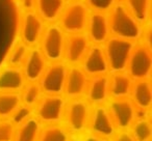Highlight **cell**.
<instances>
[{
  "mask_svg": "<svg viewBox=\"0 0 152 141\" xmlns=\"http://www.w3.org/2000/svg\"><path fill=\"white\" fill-rule=\"evenodd\" d=\"M19 25V11L15 0H0V67L15 44Z\"/></svg>",
  "mask_w": 152,
  "mask_h": 141,
  "instance_id": "cell-1",
  "label": "cell"
},
{
  "mask_svg": "<svg viewBox=\"0 0 152 141\" xmlns=\"http://www.w3.org/2000/svg\"><path fill=\"white\" fill-rule=\"evenodd\" d=\"M110 28L118 38L129 40H137L142 34L140 24L121 3L116 4L113 9Z\"/></svg>",
  "mask_w": 152,
  "mask_h": 141,
  "instance_id": "cell-2",
  "label": "cell"
},
{
  "mask_svg": "<svg viewBox=\"0 0 152 141\" xmlns=\"http://www.w3.org/2000/svg\"><path fill=\"white\" fill-rule=\"evenodd\" d=\"M133 49V43L121 38H112L105 46V57L108 69L113 73L124 72L127 67L130 53Z\"/></svg>",
  "mask_w": 152,
  "mask_h": 141,
  "instance_id": "cell-3",
  "label": "cell"
},
{
  "mask_svg": "<svg viewBox=\"0 0 152 141\" xmlns=\"http://www.w3.org/2000/svg\"><path fill=\"white\" fill-rule=\"evenodd\" d=\"M66 128L72 134H80L87 129L90 120V106L86 100L76 98L65 109Z\"/></svg>",
  "mask_w": 152,
  "mask_h": 141,
  "instance_id": "cell-4",
  "label": "cell"
},
{
  "mask_svg": "<svg viewBox=\"0 0 152 141\" xmlns=\"http://www.w3.org/2000/svg\"><path fill=\"white\" fill-rule=\"evenodd\" d=\"M66 101L61 95H47L40 98L37 108V117L46 124H59L64 118Z\"/></svg>",
  "mask_w": 152,
  "mask_h": 141,
  "instance_id": "cell-5",
  "label": "cell"
},
{
  "mask_svg": "<svg viewBox=\"0 0 152 141\" xmlns=\"http://www.w3.org/2000/svg\"><path fill=\"white\" fill-rule=\"evenodd\" d=\"M68 69L65 63L54 62L45 67L40 78V87L47 95H61L65 88Z\"/></svg>",
  "mask_w": 152,
  "mask_h": 141,
  "instance_id": "cell-6",
  "label": "cell"
},
{
  "mask_svg": "<svg viewBox=\"0 0 152 141\" xmlns=\"http://www.w3.org/2000/svg\"><path fill=\"white\" fill-rule=\"evenodd\" d=\"M126 69H128V75L131 79H149L152 69V56L150 48L147 46L133 48Z\"/></svg>",
  "mask_w": 152,
  "mask_h": 141,
  "instance_id": "cell-7",
  "label": "cell"
},
{
  "mask_svg": "<svg viewBox=\"0 0 152 141\" xmlns=\"http://www.w3.org/2000/svg\"><path fill=\"white\" fill-rule=\"evenodd\" d=\"M108 111L110 113L116 129L128 130L135 120L134 104L128 98L114 99L110 102Z\"/></svg>",
  "mask_w": 152,
  "mask_h": 141,
  "instance_id": "cell-8",
  "label": "cell"
},
{
  "mask_svg": "<svg viewBox=\"0 0 152 141\" xmlns=\"http://www.w3.org/2000/svg\"><path fill=\"white\" fill-rule=\"evenodd\" d=\"M90 133L96 136L110 139L116 134V126L114 124L110 113L104 106H98L95 108L90 116L89 124Z\"/></svg>",
  "mask_w": 152,
  "mask_h": 141,
  "instance_id": "cell-9",
  "label": "cell"
},
{
  "mask_svg": "<svg viewBox=\"0 0 152 141\" xmlns=\"http://www.w3.org/2000/svg\"><path fill=\"white\" fill-rule=\"evenodd\" d=\"M43 55L51 61H58L63 57L65 38L61 29L52 25L46 30L42 42Z\"/></svg>",
  "mask_w": 152,
  "mask_h": 141,
  "instance_id": "cell-10",
  "label": "cell"
},
{
  "mask_svg": "<svg viewBox=\"0 0 152 141\" xmlns=\"http://www.w3.org/2000/svg\"><path fill=\"white\" fill-rule=\"evenodd\" d=\"M88 9L81 2L70 4L66 9L61 19V25L66 31L70 33H78L83 31L87 21Z\"/></svg>",
  "mask_w": 152,
  "mask_h": 141,
  "instance_id": "cell-11",
  "label": "cell"
},
{
  "mask_svg": "<svg viewBox=\"0 0 152 141\" xmlns=\"http://www.w3.org/2000/svg\"><path fill=\"white\" fill-rule=\"evenodd\" d=\"M83 63V69L86 74L91 76L104 75L108 71V64L105 53L99 46H94L88 49Z\"/></svg>",
  "mask_w": 152,
  "mask_h": 141,
  "instance_id": "cell-12",
  "label": "cell"
},
{
  "mask_svg": "<svg viewBox=\"0 0 152 141\" xmlns=\"http://www.w3.org/2000/svg\"><path fill=\"white\" fill-rule=\"evenodd\" d=\"M88 78L83 69L78 67H72L68 69L64 91L70 99H76L85 93L87 89Z\"/></svg>",
  "mask_w": 152,
  "mask_h": 141,
  "instance_id": "cell-13",
  "label": "cell"
},
{
  "mask_svg": "<svg viewBox=\"0 0 152 141\" xmlns=\"http://www.w3.org/2000/svg\"><path fill=\"white\" fill-rule=\"evenodd\" d=\"M24 77L29 82H37L40 80L46 67L44 55L39 49H32L24 60Z\"/></svg>",
  "mask_w": 152,
  "mask_h": 141,
  "instance_id": "cell-14",
  "label": "cell"
},
{
  "mask_svg": "<svg viewBox=\"0 0 152 141\" xmlns=\"http://www.w3.org/2000/svg\"><path fill=\"white\" fill-rule=\"evenodd\" d=\"M24 87V75L18 67H10L0 71V93H18Z\"/></svg>",
  "mask_w": 152,
  "mask_h": 141,
  "instance_id": "cell-15",
  "label": "cell"
},
{
  "mask_svg": "<svg viewBox=\"0 0 152 141\" xmlns=\"http://www.w3.org/2000/svg\"><path fill=\"white\" fill-rule=\"evenodd\" d=\"M88 99L94 104H102L110 95V79L104 75L94 76L87 84Z\"/></svg>",
  "mask_w": 152,
  "mask_h": 141,
  "instance_id": "cell-16",
  "label": "cell"
},
{
  "mask_svg": "<svg viewBox=\"0 0 152 141\" xmlns=\"http://www.w3.org/2000/svg\"><path fill=\"white\" fill-rule=\"evenodd\" d=\"M88 49H89V40L87 36L83 34H75L68 38L64 51L66 58L69 62L77 63L83 58Z\"/></svg>",
  "mask_w": 152,
  "mask_h": 141,
  "instance_id": "cell-17",
  "label": "cell"
},
{
  "mask_svg": "<svg viewBox=\"0 0 152 141\" xmlns=\"http://www.w3.org/2000/svg\"><path fill=\"white\" fill-rule=\"evenodd\" d=\"M43 31V23L34 13L24 15L22 21V36L26 44L34 45L40 38Z\"/></svg>",
  "mask_w": 152,
  "mask_h": 141,
  "instance_id": "cell-18",
  "label": "cell"
},
{
  "mask_svg": "<svg viewBox=\"0 0 152 141\" xmlns=\"http://www.w3.org/2000/svg\"><path fill=\"white\" fill-rule=\"evenodd\" d=\"M110 31L108 19L103 14L96 13L91 15L89 19V33L94 43H103L106 40Z\"/></svg>",
  "mask_w": 152,
  "mask_h": 141,
  "instance_id": "cell-19",
  "label": "cell"
},
{
  "mask_svg": "<svg viewBox=\"0 0 152 141\" xmlns=\"http://www.w3.org/2000/svg\"><path fill=\"white\" fill-rule=\"evenodd\" d=\"M130 95H132L133 104H135L137 108L149 109L152 103L151 83L148 79L137 80V82L132 84Z\"/></svg>",
  "mask_w": 152,
  "mask_h": 141,
  "instance_id": "cell-20",
  "label": "cell"
},
{
  "mask_svg": "<svg viewBox=\"0 0 152 141\" xmlns=\"http://www.w3.org/2000/svg\"><path fill=\"white\" fill-rule=\"evenodd\" d=\"M132 79L123 72L113 73L110 81V93L115 99L128 98L132 88Z\"/></svg>",
  "mask_w": 152,
  "mask_h": 141,
  "instance_id": "cell-21",
  "label": "cell"
},
{
  "mask_svg": "<svg viewBox=\"0 0 152 141\" xmlns=\"http://www.w3.org/2000/svg\"><path fill=\"white\" fill-rule=\"evenodd\" d=\"M42 130V122L38 117H29L16 127L13 141H37Z\"/></svg>",
  "mask_w": 152,
  "mask_h": 141,
  "instance_id": "cell-22",
  "label": "cell"
},
{
  "mask_svg": "<svg viewBox=\"0 0 152 141\" xmlns=\"http://www.w3.org/2000/svg\"><path fill=\"white\" fill-rule=\"evenodd\" d=\"M70 132L58 124H47L42 128L37 141H69Z\"/></svg>",
  "mask_w": 152,
  "mask_h": 141,
  "instance_id": "cell-23",
  "label": "cell"
},
{
  "mask_svg": "<svg viewBox=\"0 0 152 141\" xmlns=\"http://www.w3.org/2000/svg\"><path fill=\"white\" fill-rule=\"evenodd\" d=\"M21 105L19 93H0V119L9 118Z\"/></svg>",
  "mask_w": 152,
  "mask_h": 141,
  "instance_id": "cell-24",
  "label": "cell"
},
{
  "mask_svg": "<svg viewBox=\"0 0 152 141\" xmlns=\"http://www.w3.org/2000/svg\"><path fill=\"white\" fill-rule=\"evenodd\" d=\"M40 15L46 21H55L64 7V0H37Z\"/></svg>",
  "mask_w": 152,
  "mask_h": 141,
  "instance_id": "cell-25",
  "label": "cell"
},
{
  "mask_svg": "<svg viewBox=\"0 0 152 141\" xmlns=\"http://www.w3.org/2000/svg\"><path fill=\"white\" fill-rule=\"evenodd\" d=\"M130 128V133L135 141H150L152 136V126L148 118L135 119Z\"/></svg>",
  "mask_w": 152,
  "mask_h": 141,
  "instance_id": "cell-26",
  "label": "cell"
},
{
  "mask_svg": "<svg viewBox=\"0 0 152 141\" xmlns=\"http://www.w3.org/2000/svg\"><path fill=\"white\" fill-rule=\"evenodd\" d=\"M131 16L139 22H146L149 16L150 0H126Z\"/></svg>",
  "mask_w": 152,
  "mask_h": 141,
  "instance_id": "cell-27",
  "label": "cell"
},
{
  "mask_svg": "<svg viewBox=\"0 0 152 141\" xmlns=\"http://www.w3.org/2000/svg\"><path fill=\"white\" fill-rule=\"evenodd\" d=\"M41 89L40 84L37 82H29L24 87L23 93L21 95V101H23V104L26 106L32 107L39 102L41 98Z\"/></svg>",
  "mask_w": 152,
  "mask_h": 141,
  "instance_id": "cell-28",
  "label": "cell"
},
{
  "mask_svg": "<svg viewBox=\"0 0 152 141\" xmlns=\"http://www.w3.org/2000/svg\"><path fill=\"white\" fill-rule=\"evenodd\" d=\"M27 54H28V48L26 47V45L24 44L17 45L15 48L12 49L9 56H7L11 67H20L24 62Z\"/></svg>",
  "mask_w": 152,
  "mask_h": 141,
  "instance_id": "cell-29",
  "label": "cell"
},
{
  "mask_svg": "<svg viewBox=\"0 0 152 141\" xmlns=\"http://www.w3.org/2000/svg\"><path fill=\"white\" fill-rule=\"evenodd\" d=\"M32 116V109L31 107L26 105H20L15 111L13 112L11 116H10V120L15 124L16 127L21 124L26 119Z\"/></svg>",
  "mask_w": 152,
  "mask_h": 141,
  "instance_id": "cell-30",
  "label": "cell"
},
{
  "mask_svg": "<svg viewBox=\"0 0 152 141\" xmlns=\"http://www.w3.org/2000/svg\"><path fill=\"white\" fill-rule=\"evenodd\" d=\"M16 126L10 119H0V141H13Z\"/></svg>",
  "mask_w": 152,
  "mask_h": 141,
  "instance_id": "cell-31",
  "label": "cell"
},
{
  "mask_svg": "<svg viewBox=\"0 0 152 141\" xmlns=\"http://www.w3.org/2000/svg\"><path fill=\"white\" fill-rule=\"evenodd\" d=\"M87 1L90 7L96 11H106L115 2V0H87Z\"/></svg>",
  "mask_w": 152,
  "mask_h": 141,
  "instance_id": "cell-32",
  "label": "cell"
},
{
  "mask_svg": "<svg viewBox=\"0 0 152 141\" xmlns=\"http://www.w3.org/2000/svg\"><path fill=\"white\" fill-rule=\"evenodd\" d=\"M112 138L113 139L110 141H135L131 133L127 130L120 131L118 134H115Z\"/></svg>",
  "mask_w": 152,
  "mask_h": 141,
  "instance_id": "cell-33",
  "label": "cell"
},
{
  "mask_svg": "<svg viewBox=\"0 0 152 141\" xmlns=\"http://www.w3.org/2000/svg\"><path fill=\"white\" fill-rule=\"evenodd\" d=\"M83 141H110L108 138H104V137L96 136V135L91 134V133L85 135V136L83 137Z\"/></svg>",
  "mask_w": 152,
  "mask_h": 141,
  "instance_id": "cell-34",
  "label": "cell"
},
{
  "mask_svg": "<svg viewBox=\"0 0 152 141\" xmlns=\"http://www.w3.org/2000/svg\"><path fill=\"white\" fill-rule=\"evenodd\" d=\"M34 4V0H22V5H23V7L26 9H32Z\"/></svg>",
  "mask_w": 152,
  "mask_h": 141,
  "instance_id": "cell-35",
  "label": "cell"
},
{
  "mask_svg": "<svg viewBox=\"0 0 152 141\" xmlns=\"http://www.w3.org/2000/svg\"><path fill=\"white\" fill-rule=\"evenodd\" d=\"M69 141H83V138H81L80 136H78V135H77V136H70V139H69Z\"/></svg>",
  "mask_w": 152,
  "mask_h": 141,
  "instance_id": "cell-36",
  "label": "cell"
}]
</instances>
